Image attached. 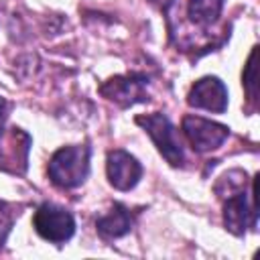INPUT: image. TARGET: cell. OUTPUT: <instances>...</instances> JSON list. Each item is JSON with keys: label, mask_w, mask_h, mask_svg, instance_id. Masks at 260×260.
I'll list each match as a JSON object with an SVG mask.
<instances>
[{"label": "cell", "mask_w": 260, "mask_h": 260, "mask_svg": "<svg viewBox=\"0 0 260 260\" xmlns=\"http://www.w3.org/2000/svg\"><path fill=\"white\" fill-rule=\"evenodd\" d=\"M89 173V148L65 146L59 148L49 160V177L57 187L73 189L85 181Z\"/></svg>", "instance_id": "6da1fadb"}, {"label": "cell", "mask_w": 260, "mask_h": 260, "mask_svg": "<svg viewBox=\"0 0 260 260\" xmlns=\"http://www.w3.org/2000/svg\"><path fill=\"white\" fill-rule=\"evenodd\" d=\"M136 122L148 132V136L156 144L158 152L167 158V162H171L175 167L183 162L181 142L177 140V132H175L171 120L165 114L156 112V114H148V116H138Z\"/></svg>", "instance_id": "7a4b0ae2"}, {"label": "cell", "mask_w": 260, "mask_h": 260, "mask_svg": "<svg viewBox=\"0 0 260 260\" xmlns=\"http://www.w3.org/2000/svg\"><path fill=\"white\" fill-rule=\"evenodd\" d=\"M35 230L41 238L61 244L65 240H69L75 232V219L69 211H65L63 207H57L53 203H43L37 213H35Z\"/></svg>", "instance_id": "3957f363"}, {"label": "cell", "mask_w": 260, "mask_h": 260, "mask_svg": "<svg viewBox=\"0 0 260 260\" xmlns=\"http://www.w3.org/2000/svg\"><path fill=\"white\" fill-rule=\"evenodd\" d=\"M183 132L191 146L199 152L217 148L228 138V126L205 120L201 116H185L183 120Z\"/></svg>", "instance_id": "277c9868"}, {"label": "cell", "mask_w": 260, "mask_h": 260, "mask_svg": "<svg viewBox=\"0 0 260 260\" xmlns=\"http://www.w3.org/2000/svg\"><path fill=\"white\" fill-rule=\"evenodd\" d=\"M187 102L193 108L221 114L228 108V89L217 77H203L195 81V85L189 91Z\"/></svg>", "instance_id": "5b68a950"}, {"label": "cell", "mask_w": 260, "mask_h": 260, "mask_svg": "<svg viewBox=\"0 0 260 260\" xmlns=\"http://www.w3.org/2000/svg\"><path fill=\"white\" fill-rule=\"evenodd\" d=\"M108 100L120 106H132L136 102H144L146 98V77L144 75H124L112 77L100 89Z\"/></svg>", "instance_id": "8992f818"}, {"label": "cell", "mask_w": 260, "mask_h": 260, "mask_svg": "<svg viewBox=\"0 0 260 260\" xmlns=\"http://www.w3.org/2000/svg\"><path fill=\"white\" fill-rule=\"evenodd\" d=\"M106 169H108L110 183L116 189H120V191L132 189L138 183L140 175H142L140 162L132 154H128L126 150H114V152H110L108 154V167Z\"/></svg>", "instance_id": "52a82bcc"}, {"label": "cell", "mask_w": 260, "mask_h": 260, "mask_svg": "<svg viewBox=\"0 0 260 260\" xmlns=\"http://www.w3.org/2000/svg\"><path fill=\"white\" fill-rule=\"evenodd\" d=\"M256 217H258V209L248 207V199L244 191H234L228 195V201L223 205V221L232 234L242 236L248 225L252 228L256 225Z\"/></svg>", "instance_id": "ba28073f"}, {"label": "cell", "mask_w": 260, "mask_h": 260, "mask_svg": "<svg viewBox=\"0 0 260 260\" xmlns=\"http://www.w3.org/2000/svg\"><path fill=\"white\" fill-rule=\"evenodd\" d=\"M95 225H98V232L104 238H120V236H124V234L130 232V228H132V215H130V211L126 207L114 205L106 215L98 217Z\"/></svg>", "instance_id": "9c48e42d"}, {"label": "cell", "mask_w": 260, "mask_h": 260, "mask_svg": "<svg viewBox=\"0 0 260 260\" xmlns=\"http://www.w3.org/2000/svg\"><path fill=\"white\" fill-rule=\"evenodd\" d=\"M223 0H189V16L197 24H211L221 12Z\"/></svg>", "instance_id": "30bf717a"}, {"label": "cell", "mask_w": 260, "mask_h": 260, "mask_svg": "<svg viewBox=\"0 0 260 260\" xmlns=\"http://www.w3.org/2000/svg\"><path fill=\"white\" fill-rule=\"evenodd\" d=\"M244 87L248 91V98L254 102L256 100V49L252 51L246 69H244Z\"/></svg>", "instance_id": "8fae6325"}, {"label": "cell", "mask_w": 260, "mask_h": 260, "mask_svg": "<svg viewBox=\"0 0 260 260\" xmlns=\"http://www.w3.org/2000/svg\"><path fill=\"white\" fill-rule=\"evenodd\" d=\"M8 225H10V219H8L6 211L0 209V242L4 240V236H6V232H8Z\"/></svg>", "instance_id": "7c38bea8"}, {"label": "cell", "mask_w": 260, "mask_h": 260, "mask_svg": "<svg viewBox=\"0 0 260 260\" xmlns=\"http://www.w3.org/2000/svg\"><path fill=\"white\" fill-rule=\"evenodd\" d=\"M4 120H6V102L4 98H0V132L4 128Z\"/></svg>", "instance_id": "4fadbf2b"}]
</instances>
